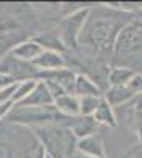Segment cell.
Here are the masks:
<instances>
[{"label": "cell", "instance_id": "cell-1", "mask_svg": "<svg viewBox=\"0 0 142 158\" xmlns=\"http://www.w3.org/2000/svg\"><path fill=\"white\" fill-rule=\"evenodd\" d=\"M131 18L133 15L112 8L111 16L104 15V13H96V18H93L88 13V18L79 36V44H88L101 52L114 49L115 40H117L120 30L131 21Z\"/></svg>", "mask_w": 142, "mask_h": 158}, {"label": "cell", "instance_id": "cell-2", "mask_svg": "<svg viewBox=\"0 0 142 158\" xmlns=\"http://www.w3.org/2000/svg\"><path fill=\"white\" fill-rule=\"evenodd\" d=\"M35 136L40 139L46 153L52 158H71L76 152V138L67 128H59L57 125L33 128Z\"/></svg>", "mask_w": 142, "mask_h": 158}, {"label": "cell", "instance_id": "cell-3", "mask_svg": "<svg viewBox=\"0 0 142 158\" xmlns=\"http://www.w3.org/2000/svg\"><path fill=\"white\" fill-rule=\"evenodd\" d=\"M6 120L11 123H21L32 128L47 127V125H59L60 120H70V117L62 115L55 106H43V108H24L16 106L11 109Z\"/></svg>", "mask_w": 142, "mask_h": 158}, {"label": "cell", "instance_id": "cell-4", "mask_svg": "<svg viewBox=\"0 0 142 158\" xmlns=\"http://www.w3.org/2000/svg\"><path fill=\"white\" fill-rule=\"evenodd\" d=\"M117 56H131L142 51V18H131L120 30L114 44Z\"/></svg>", "mask_w": 142, "mask_h": 158}, {"label": "cell", "instance_id": "cell-5", "mask_svg": "<svg viewBox=\"0 0 142 158\" xmlns=\"http://www.w3.org/2000/svg\"><path fill=\"white\" fill-rule=\"evenodd\" d=\"M38 81H43L49 89L54 101L62 95H74V84H76V73L70 68H60L54 71H40Z\"/></svg>", "mask_w": 142, "mask_h": 158}, {"label": "cell", "instance_id": "cell-6", "mask_svg": "<svg viewBox=\"0 0 142 158\" xmlns=\"http://www.w3.org/2000/svg\"><path fill=\"white\" fill-rule=\"evenodd\" d=\"M0 73L11 77L14 82H22L27 79H38L40 70L30 62L19 60L14 56L8 54L0 59Z\"/></svg>", "mask_w": 142, "mask_h": 158}, {"label": "cell", "instance_id": "cell-7", "mask_svg": "<svg viewBox=\"0 0 142 158\" xmlns=\"http://www.w3.org/2000/svg\"><path fill=\"white\" fill-rule=\"evenodd\" d=\"M88 13H90V8H79L73 11L71 15H68L65 21L62 22V41L65 44V48L79 46V36L88 18Z\"/></svg>", "mask_w": 142, "mask_h": 158}, {"label": "cell", "instance_id": "cell-8", "mask_svg": "<svg viewBox=\"0 0 142 158\" xmlns=\"http://www.w3.org/2000/svg\"><path fill=\"white\" fill-rule=\"evenodd\" d=\"M98 127L99 125L93 118V115H77V117L70 118L68 122V130L76 138V141L88 138V136H95Z\"/></svg>", "mask_w": 142, "mask_h": 158}, {"label": "cell", "instance_id": "cell-9", "mask_svg": "<svg viewBox=\"0 0 142 158\" xmlns=\"http://www.w3.org/2000/svg\"><path fill=\"white\" fill-rule=\"evenodd\" d=\"M16 106H24V108H43V106H54V98L51 95L49 89L43 81H38L36 87L33 89L32 94L21 101Z\"/></svg>", "mask_w": 142, "mask_h": 158}, {"label": "cell", "instance_id": "cell-10", "mask_svg": "<svg viewBox=\"0 0 142 158\" xmlns=\"http://www.w3.org/2000/svg\"><path fill=\"white\" fill-rule=\"evenodd\" d=\"M32 63L40 71H54L60 68H67L65 57L60 52H54V51H43Z\"/></svg>", "mask_w": 142, "mask_h": 158}, {"label": "cell", "instance_id": "cell-11", "mask_svg": "<svg viewBox=\"0 0 142 158\" xmlns=\"http://www.w3.org/2000/svg\"><path fill=\"white\" fill-rule=\"evenodd\" d=\"M44 49L41 48L40 43H36L35 41V38L33 40H25V41H21L18 44H14L11 48L10 51V54L11 56H14L16 59L19 60H24V62H33L38 56L41 54Z\"/></svg>", "mask_w": 142, "mask_h": 158}, {"label": "cell", "instance_id": "cell-12", "mask_svg": "<svg viewBox=\"0 0 142 158\" xmlns=\"http://www.w3.org/2000/svg\"><path fill=\"white\" fill-rule=\"evenodd\" d=\"M76 152H79L82 155H88V156H95V158H108L106 150H104V144H103L101 138H98L96 135L77 141Z\"/></svg>", "mask_w": 142, "mask_h": 158}, {"label": "cell", "instance_id": "cell-13", "mask_svg": "<svg viewBox=\"0 0 142 158\" xmlns=\"http://www.w3.org/2000/svg\"><path fill=\"white\" fill-rule=\"evenodd\" d=\"M74 95L76 97H103L101 89L92 77L87 74H76V84H74Z\"/></svg>", "mask_w": 142, "mask_h": 158}, {"label": "cell", "instance_id": "cell-14", "mask_svg": "<svg viewBox=\"0 0 142 158\" xmlns=\"http://www.w3.org/2000/svg\"><path fill=\"white\" fill-rule=\"evenodd\" d=\"M54 106L55 109L65 117H77L81 114V109H79V97H76L73 94H68V95H62L60 98H57L54 101Z\"/></svg>", "mask_w": 142, "mask_h": 158}, {"label": "cell", "instance_id": "cell-15", "mask_svg": "<svg viewBox=\"0 0 142 158\" xmlns=\"http://www.w3.org/2000/svg\"><path fill=\"white\" fill-rule=\"evenodd\" d=\"M93 118L98 122V125H106L111 128L117 127V117H115V111L111 104L101 97V101L98 104V108L93 114Z\"/></svg>", "mask_w": 142, "mask_h": 158}, {"label": "cell", "instance_id": "cell-16", "mask_svg": "<svg viewBox=\"0 0 142 158\" xmlns=\"http://www.w3.org/2000/svg\"><path fill=\"white\" fill-rule=\"evenodd\" d=\"M134 70L128 68V67H112L109 68L108 73V82L109 87H125L130 79L134 76Z\"/></svg>", "mask_w": 142, "mask_h": 158}, {"label": "cell", "instance_id": "cell-17", "mask_svg": "<svg viewBox=\"0 0 142 158\" xmlns=\"http://www.w3.org/2000/svg\"><path fill=\"white\" fill-rule=\"evenodd\" d=\"M103 98H104L112 108L115 106H120V104H125L128 103L130 100H133V94L130 90L125 87H109L106 92H104V95H103Z\"/></svg>", "mask_w": 142, "mask_h": 158}, {"label": "cell", "instance_id": "cell-18", "mask_svg": "<svg viewBox=\"0 0 142 158\" xmlns=\"http://www.w3.org/2000/svg\"><path fill=\"white\" fill-rule=\"evenodd\" d=\"M130 123L137 141L142 142V98H137L136 103L133 104L130 114Z\"/></svg>", "mask_w": 142, "mask_h": 158}, {"label": "cell", "instance_id": "cell-19", "mask_svg": "<svg viewBox=\"0 0 142 158\" xmlns=\"http://www.w3.org/2000/svg\"><path fill=\"white\" fill-rule=\"evenodd\" d=\"M36 84H38V79H27V81L18 82L16 90H14V95H13V103L19 104L21 101H24L33 92V89L36 87Z\"/></svg>", "mask_w": 142, "mask_h": 158}, {"label": "cell", "instance_id": "cell-20", "mask_svg": "<svg viewBox=\"0 0 142 158\" xmlns=\"http://www.w3.org/2000/svg\"><path fill=\"white\" fill-rule=\"evenodd\" d=\"M35 41L40 43L44 51H54V52H60V54L65 51V44H63L62 38H57V36H51V35L38 36L35 38Z\"/></svg>", "mask_w": 142, "mask_h": 158}, {"label": "cell", "instance_id": "cell-21", "mask_svg": "<svg viewBox=\"0 0 142 158\" xmlns=\"http://www.w3.org/2000/svg\"><path fill=\"white\" fill-rule=\"evenodd\" d=\"M101 101V97H81L79 98V115H93L98 104Z\"/></svg>", "mask_w": 142, "mask_h": 158}, {"label": "cell", "instance_id": "cell-22", "mask_svg": "<svg viewBox=\"0 0 142 158\" xmlns=\"http://www.w3.org/2000/svg\"><path fill=\"white\" fill-rule=\"evenodd\" d=\"M126 89L133 94V97L142 95V73H134V76L126 84Z\"/></svg>", "mask_w": 142, "mask_h": 158}, {"label": "cell", "instance_id": "cell-23", "mask_svg": "<svg viewBox=\"0 0 142 158\" xmlns=\"http://www.w3.org/2000/svg\"><path fill=\"white\" fill-rule=\"evenodd\" d=\"M16 84H11L5 89L0 90V104H3V103H8V101H13V95H14V90H16Z\"/></svg>", "mask_w": 142, "mask_h": 158}, {"label": "cell", "instance_id": "cell-24", "mask_svg": "<svg viewBox=\"0 0 142 158\" xmlns=\"http://www.w3.org/2000/svg\"><path fill=\"white\" fill-rule=\"evenodd\" d=\"M13 108H14V103H13V101H8V103L0 104V122L5 120V118L8 117V114L11 112Z\"/></svg>", "mask_w": 142, "mask_h": 158}, {"label": "cell", "instance_id": "cell-25", "mask_svg": "<svg viewBox=\"0 0 142 158\" xmlns=\"http://www.w3.org/2000/svg\"><path fill=\"white\" fill-rule=\"evenodd\" d=\"M11 84H16V82L13 81L11 77H8V76H5V74L0 73V90L5 89V87H8V85H11Z\"/></svg>", "mask_w": 142, "mask_h": 158}, {"label": "cell", "instance_id": "cell-26", "mask_svg": "<svg viewBox=\"0 0 142 158\" xmlns=\"http://www.w3.org/2000/svg\"><path fill=\"white\" fill-rule=\"evenodd\" d=\"M33 158H46V150H44V147L41 146V144L38 146V152L33 155Z\"/></svg>", "mask_w": 142, "mask_h": 158}, {"label": "cell", "instance_id": "cell-27", "mask_svg": "<svg viewBox=\"0 0 142 158\" xmlns=\"http://www.w3.org/2000/svg\"><path fill=\"white\" fill-rule=\"evenodd\" d=\"M71 158H95V156H88V155H82V153H79V152H74V155H73Z\"/></svg>", "mask_w": 142, "mask_h": 158}, {"label": "cell", "instance_id": "cell-28", "mask_svg": "<svg viewBox=\"0 0 142 158\" xmlns=\"http://www.w3.org/2000/svg\"><path fill=\"white\" fill-rule=\"evenodd\" d=\"M46 158H52V156H51V155H47V153H46Z\"/></svg>", "mask_w": 142, "mask_h": 158}]
</instances>
